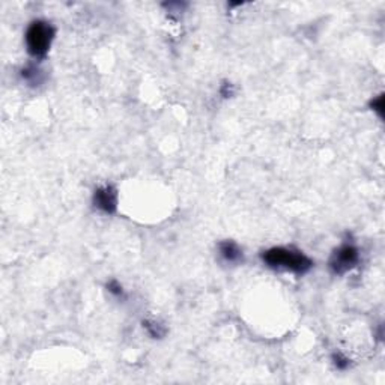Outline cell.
I'll list each match as a JSON object with an SVG mask.
<instances>
[{
    "label": "cell",
    "instance_id": "8fae6325",
    "mask_svg": "<svg viewBox=\"0 0 385 385\" xmlns=\"http://www.w3.org/2000/svg\"><path fill=\"white\" fill-rule=\"evenodd\" d=\"M232 94H233L232 84H230V83H224V84L221 86V95H223L224 98H227V97H230Z\"/></svg>",
    "mask_w": 385,
    "mask_h": 385
},
{
    "label": "cell",
    "instance_id": "9c48e42d",
    "mask_svg": "<svg viewBox=\"0 0 385 385\" xmlns=\"http://www.w3.org/2000/svg\"><path fill=\"white\" fill-rule=\"evenodd\" d=\"M370 107H372L373 111H376V113L382 117V116H384V97L379 95L378 98H375V100L370 103Z\"/></svg>",
    "mask_w": 385,
    "mask_h": 385
},
{
    "label": "cell",
    "instance_id": "3957f363",
    "mask_svg": "<svg viewBox=\"0 0 385 385\" xmlns=\"http://www.w3.org/2000/svg\"><path fill=\"white\" fill-rule=\"evenodd\" d=\"M358 260H360L358 248L352 244H343L333 253V256L330 259V270L334 274L342 276V274L350 271L353 266L358 263Z\"/></svg>",
    "mask_w": 385,
    "mask_h": 385
},
{
    "label": "cell",
    "instance_id": "8992f818",
    "mask_svg": "<svg viewBox=\"0 0 385 385\" xmlns=\"http://www.w3.org/2000/svg\"><path fill=\"white\" fill-rule=\"evenodd\" d=\"M21 77L26 80V81H29L31 84H38V83H41V71H39V68L36 67V65H27L26 68H23V71H21Z\"/></svg>",
    "mask_w": 385,
    "mask_h": 385
},
{
    "label": "cell",
    "instance_id": "ba28073f",
    "mask_svg": "<svg viewBox=\"0 0 385 385\" xmlns=\"http://www.w3.org/2000/svg\"><path fill=\"white\" fill-rule=\"evenodd\" d=\"M107 289H108V292H110L111 295H114V297H117V298H124V297H125L124 287H122V284H121L119 281L111 280V281L107 284Z\"/></svg>",
    "mask_w": 385,
    "mask_h": 385
},
{
    "label": "cell",
    "instance_id": "277c9868",
    "mask_svg": "<svg viewBox=\"0 0 385 385\" xmlns=\"http://www.w3.org/2000/svg\"><path fill=\"white\" fill-rule=\"evenodd\" d=\"M94 206L104 214H114L117 208V193L111 185H104L94 193Z\"/></svg>",
    "mask_w": 385,
    "mask_h": 385
},
{
    "label": "cell",
    "instance_id": "7a4b0ae2",
    "mask_svg": "<svg viewBox=\"0 0 385 385\" xmlns=\"http://www.w3.org/2000/svg\"><path fill=\"white\" fill-rule=\"evenodd\" d=\"M56 31L54 27L44 20H35L29 24L24 39H26V47L27 51L34 57H44L54 39Z\"/></svg>",
    "mask_w": 385,
    "mask_h": 385
},
{
    "label": "cell",
    "instance_id": "5b68a950",
    "mask_svg": "<svg viewBox=\"0 0 385 385\" xmlns=\"http://www.w3.org/2000/svg\"><path fill=\"white\" fill-rule=\"evenodd\" d=\"M221 257L227 263H240L243 262V250L235 241H223L218 245Z\"/></svg>",
    "mask_w": 385,
    "mask_h": 385
},
{
    "label": "cell",
    "instance_id": "6da1fadb",
    "mask_svg": "<svg viewBox=\"0 0 385 385\" xmlns=\"http://www.w3.org/2000/svg\"><path fill=\"white\" fill-rule=\"evenodd\" d=\"M262 260L266 266L276 270H286L293 274H306L312 270L313 262L300 250L286 248V247H273L262 253Z\"/></svg>",
    "mask_w": 385,
    "mask_h": 385
},
{
    "label": "cell",
    "instance_id": "52a82bcc",
    "mask_svg": "<svg viewBox=\"0 0 385 385\" xmlns=\"http://www.w3.org/2000/svg\"><path fill=\"white\" fill-rule=\"evenodd\" d=\"M143 327L146 328V331L149 333L151 337H154V339H161L166 334V328L163 327V325H160L158 322H154V320L143 322Z\"/></svg>",
    "mask_w": 385,
    "mask_h": 385
},
{
    "label": "cell",
    "instance_id": "30bf717a",
    "mask_svg": "<svg viewBox=\"0 0 385 385\" xmlns=\"http://www.w3.org/2000/svg\"><path fill=\"white\" fill-rule=\"evenodd\" d=\"M334 364H336V367L337 369H346L348 366H349V360L346 358V357H343L342 353H334Z\"/></svg>",
    "mask_w": 385,
    "mask_h": 385
}]
</instances>
